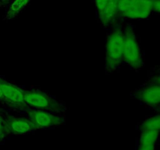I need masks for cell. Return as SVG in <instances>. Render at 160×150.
<instances>
[{
	"label": "cell",
	"mask_w": 160,
	"mask_h": 150,
	"mask_svg": "<svg viewBox=\"0 0 160 150\" xmlns=\"http://www.w3.org/2000/svg\"><path fill=\"white\" fill-rule=\"evenodd\" d=\"M123 32L117 26L109 33L106 42V68L109 72L117 70L123 62Z\"/></svg>",
	"instance_id": "1"
},
{
	"label": "cell",
	"mask_w": 160,
	"mask_h": 150,
	"mask_svg": "<svg viewBox=\"0 0 160 150\" xmlns=\"http://www.w3.org/2000/svg\"><path fill=\"white\" fill-rule=\"evenodd\" d=\"M123 32V61L134 70H139L144 66V59L134 29L130 25H127Z\"/></svg>",
	"instance_id": "2"
},
{
	"label": "cell",
	"mask_w": 160,
	"mask_h": 150,
	"mask_svg": "<svg viewBox=\"0 0 160 150\" xmlns=\"http://www.w3.org/2000/svg\"><path fill=\"white\" fill-rule=\"evenodd\" d=\"M23 94L24 100L29 108L49 111L57 114L63 113L67 109L63 104L41 91H24Z\"/></svg>",
	"instance_id": "3"
},
{
	"label": "cell",
	"mask_w": 160,
	"mask_h": 150,
	"mask_svg": "<svg viewBox=\"0 0 160 150\" xmlns=\"http://www.w3.org/2000/svg\"><path fill=\"white\" fill-rule=\"evenodd\" d=\"M26 111L28 119L37 127L38 129L59 127L64 123V118L60 114L32 108H29Z\"/></svg>",
	"instance_id": "4"
},
{
	"label": "cell",
	"mask_w": 160,
	"mask_h": 150,
	"mask_svg": "<svg viewBox=\"0 0 160 150\" xmlns=\"http://www.w3.org/2000/svg\"><path fill=\"white\" fill-rule=\"evenodd\" d=\"M0 86L3 92V102L17 110H27L29 109L24 100L23 91L20 88L2 79H0Z\"/></svg>",
	"instance_id": "5"
},
{
	"label": "cell",
	"mask_w": 160,
	"mask_h": 150,
	"mask_svg": "<svg viewBox=\"0 0 160 150\" xmlns=\"http://www.w3.org/2000/svg\"><path fill=\"white\" fill-rule=\"evenodd\" d=\"M4 128L6 134H26L38 130L37 127L29 119L13 116L5 119Z\"/></svg>",
	"instance_id": "6"
},
{
	"label": "cell",
	"mask_w": 160,
	"mask_h": 150,
	"mask_svg": "<svg viewBox=\"0 0 160 150\" xmlns=\"http://www.w3.org/2000/svg\"><path fill=\"white\" fill-rule=\"evenodd\" d=\"M134 97L145 106L152 108L160 107V84L151 82L136 91Z\"/></svg>",
	"instance_id": "7"
},
{
	"label": "cell",
	"mask_w": 160,
	"mask_h": 150,
	"mask_svg": "<svg viewBox=\"0 0 160 150\" xmlns=\"http://www.w3.org/2000/svg\"><path fill=\"white\" fill-rule=\"evenodd\" d=\"M119 0H95L98 19L102 24L109 26L115 20Z\"/></svg>",
	"instance_id": "8"
},
{
	"label": "cell",
	"mask_w": 160,
	"mask_h": 150,
	"mask_svg": "<svg viewBox=\"0 0 160 150\" xmlns=\"http://www.w3.org/2000/svg\"><path fill=\"white\" fill-rule=\"evenodd\" d=\"M153 12L152 0H136L132 7L122 17L132 20L147 19Z\"/></svg>",
	"instance_id": "9"
},
{
	"label": "cell",
	"mask_w": 160,
	"mask_h": 150,
	"mask_svg": "<svg viewBox=\"0 0 160 150\" xmlns=\"http://www.w3.org/2000/svg\"><path fill=\"white\" fill-rule=\"evenodd\" d=\"M159 135L157 131H142L138 150H156Z\"/></svg>",
	"instance_id": "10"
},
{
	"label": "cell",
	"mask_w": 160,
	"mask_h": 150,
	"mask_svg": "<svg viewBox=\"0 0 160 150\" xmlns=\"http://www.w3.org/2000/svg\"><path fill=\"white\" fill-rule=\"evenodd\" d=\"M31 2V0H13L9 4V7L3 20H10L15 19L28 7Z\"/></svg>",
	"instance_id": "11"
},
{
	"label": "cell",
	"mask_w": 160,
	"mask_h": 150,
	"mask_svg": "<svg viewBox=\"0 0 160 150\" xmlns=\"http://www.w3.org/2000/svg\"><path fill=\"white\" fill-rule=\"evenodd\" d=\"M141 131H152L160 133V113L148 117L141 125Z\"/></svg>",
	"instance_id": "12"
},
{
	"label": "cell",
	"mask_w": 160,
	"mask_h": 150,
	"mask_svg": "<svg viewBox=\"0 0 160 150\" xmlns=\"http://www.w3.org/2000/svg\"><path fill=\"white\" fill-rule=\"evenodd\" d=\"M136 0H119L117 6V14L118 16H122L128 12L133 6Z\"/></svg>",
	"instance_id": "13"
},
{
	"label": "cell",
	"mask_w": 160,
	"mask_h": 150,
	"mask_svg": "<svg viewBox=\"0 0 160 150\" xmlns=\"http://www.w3.org/2000/svg\"><path fill=\"white\" fill-rule=\"evenodd\" d=\"M5 135H6V132H5L4 128V120H2L0 115V142L4 139Z\"/></svg>",
	"instance_id": "14"
},
{
	"label": "cell",
	"mask_w": 160,
	"mask_h": 150,
	"mask_svg": "<svg viewBox=\"0 0 160 150\" xmlns=\"http://www.w3.org/2000/svg\"><path fill=\"white\" fill-rule=\"evenodd\" d=\"M153 12L160 14V0H152Z\"/></svg>",
	"instance_id": "15"
},
{
	"label": "cell",
	"mask_w": 160,
	"mask_h": 150,
	"mask_svg": "<svg viewBox=\"0 0 160 150\" xmlns=\"http://www.w3.org/2000/svg\"><path fill=\"white\" fill-rule=\"evenodd\" d=\"M151 82H153V83H156V84H160V72H159V73H156V75H154V76L152 78Z\"/></svg>",
	"instance_id": "16"
},
{
	"label": "cell",
	"mask_w": 160,
	"mask_h": 150,
	"mask_svg": "<svg viewBox=\"0 0 160 150\" xmlns=\"http://www.w3.org/2000/svg\"><path fill=\"white\" fill-rule=\"evenodd\" d=\"M13 0H0V8L6 7L9 4H10Z\"/></svg>",
	"instance_id": "17"
},
{
	"label": "cell",
	"mask_w": 160,
	"mask_h": 150,
	"mask_svg": "<svg viewBox=\"0 0 160 150\" xmlns=\"http://www.w3.org/2000/svg\"><path fill=\"white\" fill-rule=\"evenodd\" d=\"M4 100V97H3V92L2 90V88L0 86V101H3Z\"/></svg>",
	"instance_id": "18"
},
{
	"label": "cell",
	"mask_w": 160,
	"mask_h": 150,
	"mask_svg": "<svg viewBox=\"0 0 160 150\" xmlns=\"http://www.w3.org/2000/svg\"><path fill=\"white\" fill-rule=\"evenodd\" d=\"M159 110H160V107H159Z\"/></svg>",
	"instance_id": "19"
},
{
	"label": "cell",
	"mask_w": 160,
	"mask_h": 150,
	"mask_svg": "<svg viewBox=\"0 0 160 150\" xmlns=\"http://www.w3.org/2000/svg\"><path fill=\"white\" fill-rule=\"evenodd\" d=\"M159 72H160V71H159Z\"/></svg>",
	"instance_id": "20"
}]
</instances>
